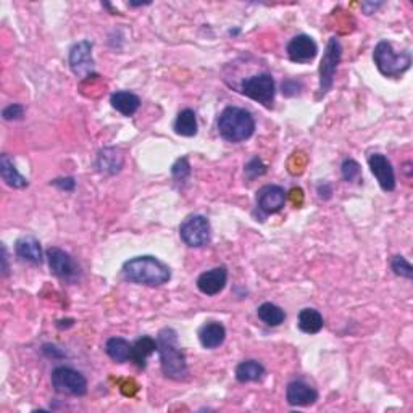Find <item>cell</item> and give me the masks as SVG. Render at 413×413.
Masks as SVG:
<instances>
[{"instance_id": "6da1fadb", "label": "cell", "mask_w": 413, "mask_h": 413, "mask_svg": "<svg viewBox=\"0 0 413 413\" xmlns=\"http://www.w3.org/2000/svg\"><path fill=\"white\" fill-rule=\"evenodd\" d=\"M123 276L129 283L157 288V286L167 284L172 279V270L157 257L140 255L125 261Z\"/></svg>"}, {"instance_id": "7a4b0ae2", "label": "cell", "mask_w": 413, "mask_h": 413, "mask_svg": "<svg viewBox=\"0 0 413 413\" xmlns=\"http://www.w3.org/2000/svg\"><path fill=\"white\" fill-rule=\"evenodd\" d=\"M157 352L163 375L173 381H184L189 375L186 356L179 346L178 333L173 328H163L157 336Z\"/></svg>"}, {"instance_id": "3957f363", "label": "cell", "mask_w": 413, "mask_h": 413, "mask_svg": "<svg viewBox=\"0 0 413 413\" xmlns=\"http://www.w3.org/2000/svg\"><path fill=\"white\" fill-rule=\"evenodd\" d=\"M217 128L221 138L228 143H244L255 133V120L249 110L241 107H228L218 116Z\"/></svg>"}, {"instance_id": "277c9868", "label": "cell", "mask_w": 413, "mask_h": 413, "mask_svg": "<svg viewBox=\"0 0 413 413\" xmlns=\"http://www.w3.org/2000/svg\"><path fill=\"white\" fill-rule=\"evenodd\" d=\"M373 60L383 76L399 77L412 66L410 52H396L389 41H380L373 52Z\"/></svg>"}, {"instance_id": "5b68a950", "label": "cell", "mask_w": 413, "mask_h": 413, "mask_svg": "<svg viewBox=\"0 0 413 413\" xmlns=\"http://www.w3.org/2000/svg\"><path fill=\"white\" fill-rule=\"evenodd\" d=\"M342 57V46L338 37H331L328 41L327 51L323 53L322 63H320V86H318V99H322L331 91L334 84V75H336L338 65Z\"/></svg>"}, {"instance_id": "8992f818", "label": "cell", "mask_w": 413, "mask_h": 413, "mask_svg": "<svg viewBox=\"0 0 413 413\" xmlns=\"http://www.w3.org/2000/svg\"><path fill=\"white\" fill-rule=\"evenodd\" d=\"M241 92L246 97H249V99L259 102V104L270 109V107H273L276 94L273 76L268 75V73H264V75L247 77V80L242 81Z\"/></svg>"}, {"instance_id": "52a82bcc", "label": "cell", "mask_w": 413, "mask_h": 413, "mask_svg": "<svg viewBox=\"0 0 413 413\" xmlns=\"http://www.w3.org/2000/svg\"><path fill=\"white\" fill-rule=\"evenodd\" d=\"M52 387L60 394L81 397L87 392V381L80 371L70 367H57L51 375Z\"/></svg>"}, {"instance_id": "ba28073f", "label": "cell", "mask_w": 413, "mask_h": 413, "mask_svg": "<svg viewBox=\"0 0 413 413\" xmlns=\"http://www.w3.org/2000/svg\"><path fill=\"white\" fill-rule=\"evenodd\" d=\"M179 236L189 247H203L208 244L212 236L210 221L203 215H191L179 226Z\"/></svg>"}, {"instance_id": "9c48e42d", "label": "cell", "mask_w": 413, "mask_h": 413, "mask_svg": "<svg viewBox=\"0 0 413 413\" xmlns=\"http://www.w3.org/2000/svg\"><path fill=\"white\" fill-rule=\"evenodd\" d=\"M68 62H70V68L75 73V76L81 77V80L89 77L95 70V62L92 57V44L89 41L76 42L70 48Z\"/></svg>"}, {"instance_id": "30bf717a", "label": "cell", "mask_w": 413, "mask_h": 413, "mask_svg": "<svg viewBox=\"0 0 413 413\" xmlns=\"http://www.w3.org/2000/svg\"><path fill=\"white\" fill-rule=\"evenodd\" d=\"M368 167H370L373 176L376 178L378 184L385 192H392L396 189V173L394 168L386 155L371 154L368 158Z\"/></svg>"}, {"instance_id": "8fae6325", "label": "cell", "mask_w": 413, "mask_h": 413, "mask_svg": "<svg viewBox=\"0 0 413 413\" xmlns=\"http://www.w3.org/2000/svg\"><path fill=\"white\" fill-rule=\"evenodd\" d=\"M48 268L57 278L62 279H73L77 273V266L75 260L71 259V255L68 252L58 249V247H51L46 252Z\"/></svg>"}, {"instance_id": "7c38bea8", "label": "cell", "mask_w": 413, "mask_h": 413, "mask_svg": "<svg viewBox=\"0 0 413 413\" xmlns=\"http://www.w3.org/2000/svg\"><path fill=\"white\" fill-rule=\"evenodd\" d=\"M286 52H288V57L291 62L310 63L315 60V57H317L318 46L317 42L313 41V37L307 36V34H299V36L291 39Z\"/></svg>"}, {"instance_id": "4fadbf2b", "label": "cell", "mask_w": 413, "mask_h": 413, "mask_svg": "<svg viewBox=\"0 0 413 413\" xmlns=\"http://www.w3.org/2000/svg\"><path fill=\"white\" fill-rule=\"evenodd\" d=\"M284 203L286 191L281 186H276V184H268V186H264L257 192V205L266 215L278 213L284 207Z\"/></svg>"}, {"instance_id": "5bb4252c", "label": "cell", "mask_w": 413, "mask_h": 413, "mask_svg": "<svg viewBox=\"0 0 413 413\" xmlns=\"http://www.w3.org/2000/svg\"><path fill=\"white\" fill-rule=\"evenodd\" d=\"M228 283V270L225 266H217L202 273L197 278V288L205 295L220 294Z\"/></svg>"}, {"instance_id": "9a60e30c", "label": "cell", "mask_w": 413, "mask_h": 413, "mask_svg": "<svg viewBox=\"0 0 413 413\" xmlns=\"http://www.w3.org/2000/svg\"><path fill=\"white\" fill-rule=\"evenodd\" d=\"M286 401L293 407H310L318 401V392L307 383L293 381L286 387Z\"/></svg>"}, {"instance_id": "2e32d148", "label": "cell", "mask_w": 413, "mask_h": 413, "mask_svg": "<svg viewBox=\"0 0 413 413\" xmlns=\"http://www.w3.org/2000/svg\"><path fill=\"white\" fill-rule=\"evenodd\" d=\"M15 254L18 259L31 265H41L44 260L42 247L34 236H21L15 242Z\"/></svg>"}, {"instance_id": "e0dca14e", "label": "cell", "mask_w": 413, "mask_h": 413, "mask_svg": "<svg viewBox=\"0 0 413 413\" xmlns=\"http://www.w3.org/2000/svg\"><path fill=\"white\" fill-rule=\"evenodd\" d=\"M226 339V328L218 322H210L203 324L199 331V341L202 347L205 349H217L220 347Z\"/></svg>"}, {"instance_id": "ac0fdd59", "label": "cell", "mask_w": 413, "mask_h": 413, "mask_svg": "<svg viewBox=\"0 0 413 413\" xmlns=\"http://www.w3.org/2000/svg\"><path fill=\"white\" fill-rule=\"evenodd\" d=\"M123 155L118 149L105 147L97 155V168L100 173L105 174H116L123 168Z\"/></svg>"}, {"instance_id": "d6986e66", "label": "cell", "mask_w": 413, "mask_h": 413, "mask_svg": "<svg viewBox=\"0 0 413 413\" xmlns=\"http://www.w3.org/2000/svg\"><path fill=\"white\" fill-rule=\"evenodd\" d=\"M0 176L5 181V184L13 189H24L28 187V179L18 172L15 167L13 160L7 154L0 155Z\"/></svg>"}, {"instance_id": "ffe728a7", "label": "cell", "mask_w": 413, "mask_h": 413, "mask_svg": "<svg viewBox=\"0 0 413 413\" xmlns=\"http://www.w3.org/2000/svg\"><path fill=\"white\" fill-rule=\"evenodd\" d=\"M110 104L125 116H133L140 107V99L129 91H118L110 97Z\"/></svg>"}, {"instance_id": "44dd1931", "label": "cell", "mask_w": 413, "mask_h": 413, "mask_svg": "<svg viewBox=\"0 0 413 413\" xmlns=\"http://www.w3.org/2000/svg\"><path fill=\"white\" fill-rule=\"evenodd\" d=\"M105 352L107 356L116 363L131 362V357H133V344H129V341H126L123 338H110L109 341L105 342Z\"/></svg>"}, {"instance_id": "7402d4cb", "label": "cell", "mask_w": 413, "mask_h": 413, "mask_svg": "<svg viewBox=\"0 0 413 413\" xmlns=\"http://www.w3.org/2000/svg\"><path fill=\"white\" fill-rule=\"evenodd\" d=\"M297 327L305 334H317L323 329L324 320L323 315L315 309H304L300 310L297 318Z\"/></svg>"}, {"instance_id": "603a6c76", "label": "cell", "mask_w": 413, "mask_h": 413, "mask_svg": "<svg viewBox=\"0 0 413 413\" xmlns=\"http://www.w3.org/2000/svg\"><path fill=\"white\" fill-rule=\"evenodd\" d=\"M157 351V341L150 336H143L133 344V357L131 362H134L139 368H145L147 358Z\"/></svg>"}, {"instance_id": "cb8c5ba5", "label": "cell", "mask_w": 413, "mask_h": 413, "mask_svg": "<svg viewBox=\"0 0 413 413\" xmlns=\"http://www.w3.org/2000/svg\"><path fill=\"white\" fill-rule=\"evenodd\" d=\"M197 116L196 111L191 109H184L178 113L174 121V133L183 136V138H194L197 134Z\"/></svg>"}, {"instance_id": "d4e9b609", "label": "cell", "mask_w": 413, "mask_h": 413, "mask_svg": "<svg viewBox=\"0 0 413 413\" xmlns=\"http://www.w3.org/2000/svg\"><path fill=\"white\" fill-rule=\"evenodd\" d=\"M265 376V367L257 360H244L236 367V380L239 383H255Z\"/></svg>"}, {"instance_id": "484cf974", "label": "cell", "mask_w": 413, "mask_h": 413, "mask_svg": "<svg viewBox=\"0 0 413 413\" xmlns=\"http://www.w3.org/2000/svg\"><path fill=\"white\" fill-rule=\"evenodd\" d=\"M257 315H259V318L266 324V327H273V328L279 327V324L284 323L286 320L284 310L271 302L261 304L260 307L257 309Z\"/></svg>"}, {"instance_id": "4316f807", "label": "cell", "mask_w": 413, "mask_h": 413, "mask_svg": "<svg viewBox=\"0 0 413 413\" xmlns=\"http://www.w3.org/2000/svg\"><path fill=\"white\" fill-rule=\"evenodd\" d=\"M391 268L397 276H402V278L407 279H413V266L410 265V261L402 255H396L392 257L391 260Z\"/></svg>"}, {"instance_id": "83f0119b", "label": "cell", "mask_w": 413, "mask_h": 413, "mask_svg": "<svg viewBox=\"0 0 413 413\" xmlns=\"http://www.w3.org/2000/svg\"><path fill=\"white\" fill-rule=\"evenodd\" d=\"M341 172H342V178L346 179L347 183H354L358 181L362 176V168L354 158H347L344 160L341 165Z\"/></svg>"}, {"instance_id": "f1b7e54d", "label": "cell", "mask_w": 413, "mask_h": 413, "mask_svg": "<svg viewBox=\"0 0 413 413\" xmlns=\"http://www.w3.org/2000/svg\"><path fill=\"white\" fill-rule=\"evenodd\" d=\"M172 174L174 181L178 183H184L189 176H191V165H189L187 157L178 158L176 162H174V165L172 167Z\"/></svg>"}, {"instance_id": "f546056e", "label": "cell", "mask_w": 413, "mask_h": 413, "mask_svg": "<svg viewBox=\"0 0 413 413\" xmlns=\"http://www.w3.org/2000/svg\"><path fill=\"white\" fill-rule=\"evenodd\" d=\"M266 173V167L264 165V162L259 157L252 158L249 163L246 165V174L249 178H257V176H261V174Z\"/></svg>"}, {"instance_id": "4dcf8cb0", "label": "cell", "mask_w": 413, "mask_h": 413, "mask_svg": "<svg viewBox=\"0 0 413 413\" xmlns=\"http://www.w3.org/2000/svg\"><path fill=\"white\" fill-rule=\"evenodd\" d=\"M2 116L5 121H13V120H21L24 116V107L19 104H12L5 107L2 111Z\"/></svg>"}, {"instance_id": "1f68e13d", "label": "cell", "mask_w": 413, "mask_h": 413, "mask_svg": "<svg viewBox=\"0 0 413 413\" xmlns=\"http://www.w3.org/2000/svg\"><path fill=\"white\" fill-rule=\"evenodd\" d=\"M51 184L57 186L58 189H62V191L71 192V191H75L76 181H75V178H58V179H53Z\"/></svg>"}, {"instance_id": "d6a6232c", "label": "cell", "mask_w": 413, "mask_h": 413, "mask_svg": "<svg viewBox=\"0 0 413 413\" xmlns=\"http://www.w3.org/2000/svg\"><path fill=\"white\" fill-rule=\"evenodd\" d=\"M380 7H383V3L381 2H378V3H373V2H363L362 3V10L363 12H365V15H371L373 12H376L378 8Z\"/></svg>"}, {"instance_id": "836d02e7", "label": "cell", "mask_w": 413, "mask_h": 413, "mask_svg": "<svg viewBox=\"0 0 413 413\" xmlns=\"http://www.w3.org/2000/svg\"><path fill=\"white\" fill-rule=\"evenodd\" d=\"M2 261H3V268H2V273L3 276L8 275V259H7V247L2 246Z\"/></svg>"}]
</instances>
